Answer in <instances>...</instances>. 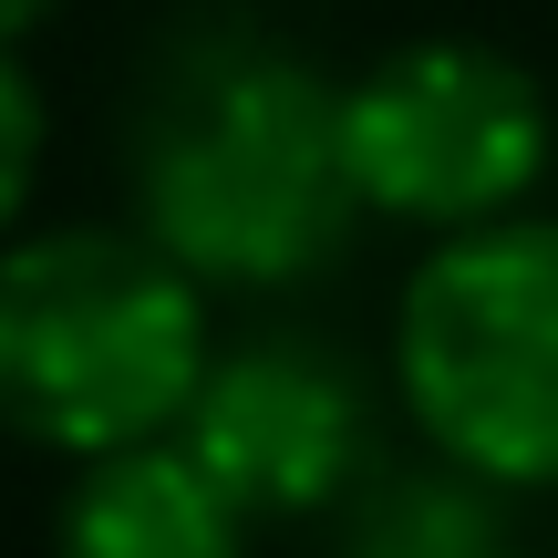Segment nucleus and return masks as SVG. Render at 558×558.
I'll return each mask as SVG.
<instances>
[{
    "instance_id": "f257e3e1",
    "label": "nucleus",
    "mask_w": 558,
    "mask_h": 558,
    "mask_svg": "<svg viewBox=\"0 0 558 558\" xmlns=\"http://www.w3.org/2000/svg\"><path fill=\"white\" fill-rule=\"evenodd\" d=\"M135 228L197 290H300L352 248L341 83L259 21L166 32L135 94Z\"/></svg>"
},
{
    "instance_id": "f03ea898",
    "label": "nucleus",
    "mask_w": 558,
    "mask_h": 558,
    "mask_svg": "<svg viewBox=\"0 0 558 558\" xmlns=\"http://www.w3.org/2000/svg\"><path fill=\"white\" fill-rule=\"evenodd\" d=\"M207 290L145 228L0 239V435L62 465L186 424L207 383Z\"/></svg>"
},
{
    "instance_id": "7ed1b4c3",
    "label": "nucleus",
    "mask_w": 558,
    "mask_h": 558,
    "mask_svg": "<svg viewBox=\"0 0 558 558\" xmlns=\"http://www.w3.org/2000/svg\"><path fill=\"white\" fill-rule=\"evenodd\" d=\"M393 393L435 465L497 497L558 486V218L435 239L393 311Z\"/></svg>"
},
{
    "instance_id": "20e7f679",
    "label": "nucleus",
    "mask_w": 558,
    "mask_h": 558,
    "mask_svg": "<svg viewBox=\"0 0 558 558\" xmlns=\"http://www.w3.org/2000/svg\"><path fill=\"white\" fill-rule=\"evenodd\" d=\"M548 94L497 41H403L341 83V166H352L362 218H403L424 239L527 218L548 177Z\"/></svg>"
},
{
    "instance_id": "39448f33",
    "label": "nucleus",
    "mask_w": 558,
    "mask_h": 558,
    "mask_svg": "<svg viewBox=\"0 0 558 558\" xmlns=\"http://www.w3.org/2000/svg\"><path fill=\"white\" fill-rule=\"evenodd\" d=\"M177 445L239 497V518H320L373 486V383L311 331H248L207 352Z\"/></svg>"
},
{
    "instance_id": "423d86ee",
    "label": "nucleus",
    "mask_w": 558,
    "mask_h": 558,
    "mask_svg": "<svg viewBox=\"0 0 558 558\" xmlns=\"http://www.w3.org/2000/svg\"><path fill=\"white\" fill-rule=\"evenodd\" d=\"M52 558H248V518L177 435L73 465Z\"/></svg>"
},
{
    "instance_id": "0eeeda50",
    "label": "nucleus",
    "mask_w": 558,
    "mask_h": 558,
    "mask_svg": "<svg viewBox=\"0 0 558 558\" xmlns=\"http://www.w3.org/2000/svg\"><path fill=\"white\" fill-rule=\"evenodd\" d=\"M331 558H548L518 538L497 486L456 476V465H414V476H373L341 507Z\"/></svg>"
},
{
    "instance_id": "6e6552de",
    "label": "nucleus",
    "mask_w": 558,
    "mask_h": 558,
    "mask_svg": "<svg viewBox=\"0 0 558 558\" xmlns=\"http://www.w3.org/2000/svg\"><path fill=\"white\" fill-rule=\"evenodd\" d=\"M41 145H52V114H41V83L21 73V52H0V239L21 228L41 186Z\"/></svg>"
},
{
    "instance_id": "1a4fd4ad",
    "label": "nucleus",
    "mask_w": 558,
    "mask_h": 558,
    "mask_svg": "<svg viewBox=\"0 0 558 558\" xmlns=\"http://www.w3.org/2000/svg\"><path fill=\"white\" fill-rule=\"evenodd\" d=\"M52 11H62V0H0V52H11L21 32H41V21H52Z\"/></svg>"
}]
</instances>
